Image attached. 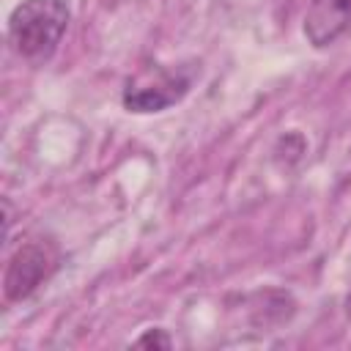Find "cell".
Here are the masks:
<instances>
[{
	"label": "cell",
	"instance_id": "cell-1",
	"mask_svg": "<svg viewBox=\"0 0 351 351\" xmlns=\"http://www.w3.org/2000/svg\"><path fill=\"white\" fill-rule=\"evenodd\" d=\"M71 22V0H22L8 14V44L30 66H44Z\"/></svg>",
	"mask_w": 351,
	"mask_h": 351
},
{
	"label": "cell",
	"instance_id": "cell-2",
	"mask_svg": "<svg viewBox=\"0 0 351 351\" xmlns=\"http://www.w3.org/2000/svg\"><path fill=\"white\" fill-rule=\"evenodd\" d=\"M197 69L189 66H156L154 71L132 80L123 88V107L129 112H162L178 104L195 85Z\"/></svg>",
	"mask_w": 351,
	"mask_h": 351
},
{
	"label": "cell",
	"instance_id": "cell-3",
	"mask_svg": "<svg viewBox=\"0 0 351 351\" xmlns=\"http://www.w3.org/2000/svg\"><path fill=\"white\" fill-rule=\"evenodd\" d=\"M58 269V250L55 244L36 239L25 241L5 263L3 274V293L8 302H25L33 296Z\"/></svg>",
	"mask_w": 351,
	"mask_h": 351
},
{
	"label": "cell",
	"instance_id": "cell-4",
	"mask_svg": "<svg viewBox=\"0 0 351 351\" xmlns=\"http://www.w3.org/2000/svg\"><path fill=\"white\" fill-rule=\"evenodd\" d=\"M346 36H351V0H313L304 14V38L324 49Z\"/></svg>",
	"mask_w": 351,
	"mask_h": 351
},
{
	"label": "cell",
	"instance_id": "cell-5",
	"mask_svg": "<svg viewBox=\"0 0 351 351\" xmlns=\"http://www.w3.org/2000/svg\"><path fill=\"white\" fill-rule=\"evenodd\" d=\"M134 346H140V348H170L173 346V340L167 337V332L165 329H145L137 340H134Z\"/></svg>",
	"mask_w": 351,
	"mask_h": 351
},
{
	"label": "cell",
	"instance_id": "cell-6",
	"mask_svg": "<svg viewBox=\"0 0 351 351\" xmlns=\"http://www.w3.org/2000/svg\"><path fill=\"white\" fill-rule=\"evenodd\" d=\"M346 313H348V318H351V296L346 299Z\"/></svg>",
	"mask_w": 351,
	"mask_h": 351
}]
</instances>
